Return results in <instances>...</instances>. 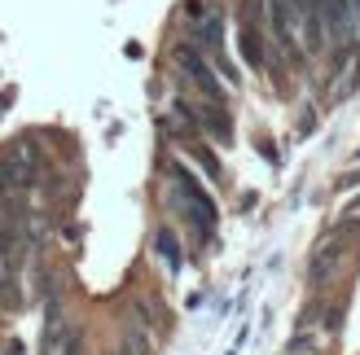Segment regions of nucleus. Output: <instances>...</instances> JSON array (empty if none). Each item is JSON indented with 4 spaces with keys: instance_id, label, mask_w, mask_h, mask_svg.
I'll return each mask as SVG.
<instances>
[{
    "instance_id": "1a4fd4ad",
    "label": "nucleus",
    "mask_w": 360,
    "mask_h": 355,
    "mask_svg": "<svg viewBox=\"0 0 360 355\" xmlns=\"http://www.w3.org/2000/svg\"><path fill=\"white\" fill-rule=\"evenodd\" d=\"M338 263H343V246H321V250L312 255V263H308V281L312 286H326Z\"/></svg>"
},
{
    "instance_id": "7ed1b4c3",
    "label": "nucleus",
    "mask_w": 360,
    "mask_h": 355,
    "mask_svg": "<svg viewBox=\"0 0 360 355\" xmlns=\"http://www.w3.org/2000/svg\"><path fill=\"white\" fill-rule=\"evenodd\" d=\"M268 27L281 53H299V5L295 0H268Z\"/></svg>"
},
{
    "instance_id": "ddd939ff",
    "label": "nucleus",
    "mask_w": 360,
    "mask_h": 355,
    "mask_svg": "<svg viewBox=\"0 0 360 355\" xmlns=\"http://www.w3.org/2000/svg\"><path fill=\"white\" fill-rule=\"evenodd\" d=\"M123 347H128V355H150V338L141 329H128V338H123Z\"/></svg>"
},
{
    "instance_id": "20e7f679",
    "label": "nucleus",
    "mask_w": 360,
    "mask_h": 355,
    "mask_svg": "<svg viewBox=\"0 0 360 355\" xmlns=\"http://www.w3.org/2000/svg\"><path fill=\"white\" fill-rule=\"evenodd\" d=\"M176 62H180V70H185V79H189L207 101H220V97H224L220 83H215V75H211V66L202 62V53H198L193 44H176Z\"/></svg>"
},
{
    "instance_id": "4468645a",
    "label": "nucleus",
    "mask_w": 360,
    "mask_h": 355,
    "mask_svg": "<svg viewBox=\"0 0 360 355\" xmlns=\"http://www.w3.org/2000/svg\"><path fill=\"white\" fill-rule=\"evenodd\" d=\"M5 355H27V351H22V342H9V347H5Z\"/></svg>"
},
{
    "instance_id": "f8f14e48",
    "label": "nucleus",
    "mask_w": 360,
    "mask_h": 355,
    "mask_svg": "<svg viewBox=\"0 0 360 355\" xmlns=\"http://www.w3.org/2000/svg\"><path fill=\"white\" fill-rule=\"evenodd\" d=\"M0 307H18V286H13V268L0 263Z\"/></svg>"
},
{
    "instance_id": "39448f33",
    "label": "nucleus",
    "mask_w": 360,
    "mask_h": 355,
    "mask_svg": "<svg viewBox=\"0 0 360 355\" xmlns=\"http://www.w3.org/2000/svg\"><path fill=\"white\" fill-rule=\"evenodd\" d=\"M326 27L338 44L352 40V31H356V5L352 0H326Z\"/></svg>"
},
{
    "instance_id": "9d476101",
    "label": "nucleus",
    "mask_w": 360,
    "mask_h": 355,
    "mask_svg": "<svg viewBox=\"0 0 360 355\" xmlns=\"http://www.w3.org/2000/svg\"><path fill=\"white\" fill-rule=\"evenodd\" d=\"M198 40H202L215 58L224 53V18L220 13H207V18H198Z\"/></svg>"
},
{
    "instance_id": "6e6552de",
    "label": "nucleus",
    "mask_w": 360,
    "mask_h": 355,
    "mask_svg": "<svg viewBox=\"0 0 360 355\" xmlns=\"http://www.w3.org/2000/svg\"><path fill=\"white\" fill-rule=\"evenodd\" d=\"M18 259H22V233H18V220L0 215V263L18 272Z\"/></svg>"
},
{
    "instance_id": "2eb2a0df",
    "label": "nucleus",
    "mask_w": 360,
    "mask_h": 355,
    "mask_svg": "<svg viewBox=\"0 0 360 355\" xmlns=\"http://www.w3.org/2000/svg\"><path fill=\"white\" fill-rule=\"evenodd\" d=\"M356 22H360V0H356Z\"/></svg>"
},
{
    "instance_id": "0eeeda50",
    "label": "nucleus",
    "mask_w": 360,
    "mask_h": 355,
    "mask_svg": "<svg viewBox=\"0 0 360 355\" xmlns=\"http://www.w3.org/2000/svg\"><path fill=\"white\" fill-rule=\"evenodd\" d=\"M242 58L246 66H264V40H259V22H255V0H250V9L242 13Z\"/></svg>"
},
{
    "instance_id": "423d86ee",
    "label": "nucleus",
    "mask_w": 360,
    "mask_h": 355,
    "mask_svg": "<svg viewBox=\"0 0 360 355\" xmlns=\"http://www.w3.org/2000/svg\"><path fill=\"white\" fill-rule=\"evenodd\" d=\"M185 114H189L193 123H202L215 140H229V136H233V123H229V114H224L215 101H207V105H185Z\"/></svg>"
},
{
    "instance_id": "9b49d317",
    "label": "nucleus",
    "mask_w": 360,
    "mask_h": 355,
    "mask_svg": "<svg viewBox=\"0 0 360 355\" xmlns=\"http://www.w3.org/2000/svg\"><path fill=\"white\" fill-rule=\"evenodd\" d=\"M154 246H158V255L167 259V268H176V263H180V246H176V237H172V228H158Z\"/></svg>"
},
{
    "instance_id": "f257e3e1",
    "label": "nucleus",
    "mask_w": 360,
    "mask_h": 355,
    "mask_svg": "<svg viewBox=\"0 0 360 355\" xmlns=\"http://www.w3.org/2000/svg\"><path fill=\"white\" fill-rule=\"evenodd\" d=\"M172 180H176V198L189 206L193 228H198V233H211V228H215V202H211V193L198 185L193 171H185L180 163H172Z\"/></svg>"
},
{
    "instance_id": "f03ea898",
    "label": "nucleus",
    "mask_w": 360,
    "mask_h": 355,
    "mask_svg": "<svg viewBox=\"0 0 360 355\" xmlns=\"http://www.w3.org/2000/svg\"><path fill=\"white\" fill-rule=\"evenodd\" d=\"M35 180V149L31 140H18L13 149L0 154V193H22Z\"/></svg>"
}]
</instances>
